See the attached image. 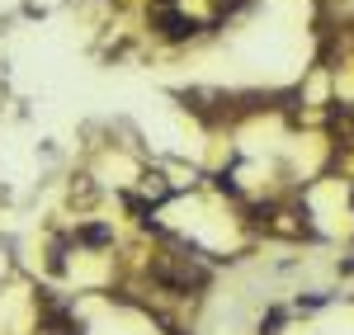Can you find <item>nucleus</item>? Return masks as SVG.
<instances>
[{
	"mask_svg": "<svg viewBox=\"0 0 354 335\" xmlns=\"http://www.w3.org/2000/svg\"><path fill=\"white\" fill-rule=\"evenodd\" d=\"M151 24H161V33L170 38V43H180V38H189L194 28H198L194 19H185V15H180V10H175L170 0H156V5H151Z\"/></svg>",
	"mask_w": 354,
	"mask_h": 335,
	"instance_id": "obj_1",
	"label": "nucleus"
},
{
	"mask_svg": "<svg viewBox=\"0 0 354 335\" xmlns=\"http://www.w3.org/2000/svg\"><path fill=\"white\" fill-rule=\"evenodd\" d=\"M76 241H81V246H95V251H100V246H113V231L104 222H90V227H81V231H76Z\"/></svg>",
	"mask_w": 354,
	"mask_h": 335,
	"instance_id": "obj_2",
	"label": "nucleus"
}]
</instances>
